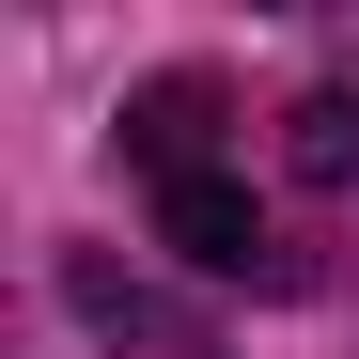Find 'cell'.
Returning a JSON list of instances; mask_svg holds the SVG:
<instances>
[{"label":"cell","instance_id":"obj_1","mask_svg":"<svg viewBox=\"0 0 359 359\" xmlns=\"http://www.w3.org/2000/svg\"><path fill=\"white\" fill-rule=\"evenodd\" d=\"M141 188H156V234H172V250H188L203 281H250V297H297V281H313V266H297L281 234H266V203L234 188L219 156H188V172H141Z\"/></svg>","mask_w":359,"mask_h":359},{"label":"cell","instance_id":"obj_3","mask_svg":"<svg viewBox=\"0 0 359 359\" xmlns=\"http://www.w3.org/2000/svg\"><path fill=\"white\" fill-rule=\"evenodd\" d=\"M281 156H297V188H359V94H297Z\"/></svg>","mask_w":359,"mask_h":359},{"label":"cell","instance_id":"obj_2","mask_svg":"<svg viewBox=\"0 0 359 359\" xmlns=\"http://www.w3.org/2000/svg\"><path fill=\"white\" fill-rule=\"evenodd\" d=\"M63 313H79L109 359H219V328H203V313H172V297H156V281H126L109 250H63Z\"/></svg>","mask_w":359,"mask_h":359}]
</instances>
